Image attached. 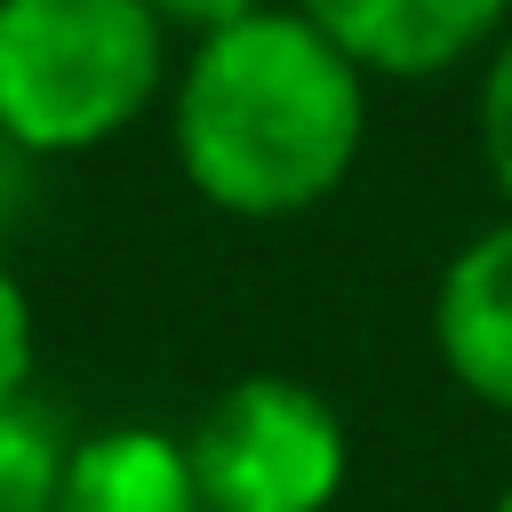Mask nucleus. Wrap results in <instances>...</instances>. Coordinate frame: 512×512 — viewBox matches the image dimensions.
Masks as SVG:
<instances>
[{
    "label": "nucleus",
    "mask_w": 512,
    "mask_h": 512,
    "mask_svg": "<svg viewBox=\"0 0 512 512\" xmlns=\"http://www.w3.org/2000/svg\"><path fill=\"white\" fill-rule=\"evenodd\" d=\"M176 48L152 0H0V136L40 168L112 152L168 104Z\"/></svg>",
    "instance_id": "nucleus-2"
},
{
    "label": "nucleus",
    "mask_w": 512,
    "mask_h": 512,
    "mask_svg": "<svg viewBox=\"0 0 512 512\" xmlns=\"http://www.w3.org/2000/svg\"><path fill=\"white\" fill-rule=\"evenodd\" d=\"M376 80L296 8L264 0L176 48L160 104L184 192L232 224H296L368 160Z\"/></svg>",
    "instance_id": "nucleus-1"
},
{
    "label": "nucleus",
    "mask_w": 512,
    "mask_h": 512,
    "mask_svg": "<svg viewBox=\"0 0 512 512\" xmlns=\"http://www.w3.org/2000/svg\"><path fill=\"white\" fill-rule=\"evenodd\" d=\"M32 368H40V312H32L24 272H16L8 248H0V400L32 392Z\"/></svg>",
    "instance_id": "nucleus-9"
},
{
    "label": "nucleus",
    "mask_w": 512,
    "mask_h": 512,
    "mask_svg": "<svg viewBox=\"0 0 512 512\" xmlns=\"http://www.w3.org/2000/svg\"><path fill=\"white\" fill-rule=\"evenodd\" d=\"M432 360L472 408L512 424V208L448 248L432 280Z\"/></svg>",
    "instance_id": "nucleus-5"
},
{
    "label": "nucleus",
    "mask_w": 512,
    "mask_h": 512,
    "mask_svg": "<svg viewBox=\"0 0 512 512\" xmlns=\"http://www.w3.org/2000/svg\"><path fill=\"white\" fill-rule=\"evenodd\" d=\"M56 512H208L192 440L152 416H112V424L72 432Z\"/></svg>",
    "instance_id": "nucleus-6"
},
{
    "label": "nucleus",
    "mask_w": 512,
    "mask_h": 512,
    "mask_svg": "<svg viewBox=\"0 0 512 512\" xmlns=\"http://www.w3.org/2000/svg\"><path fill=\"white\" fill-rule=\"evenodd\" d=\"M64 456H72V432L48 400L32 392L0 400V512H56Z\"/></svg>",
    "instance_id": "nucleus-7"
},
{
    "label": "nucleus",
    "mask_w": 512,
    "mask_h": 512,
    "mask_svg": "<svg viewBox=\"0 0 512 512\" xmlns=\"http://www.w3.org/2000/svg\"><path fill=\"white\" fill-rule=\"evenodd\" d=\"M488 512H512V480H504V488H496V504H488Z\"/></svg>",
    "instance_id": "nucleus-12"
},
{
    "label": "nucleus",
    "mask_w": 512,
    "mask_h": 512,
    "mask_svg": "<svg viewBox=\"0 0 512 512\" xmlns=\"http://www.w3.org/2000/svg\"><path fill=\"white\" fill-rule=\"evenodd\" d=\"M32 184H40V160H32V152H16V144L0 136V232L16 224V208H24V192H32Z\"/></svg>",
    "instance_id": "nucleus-11"
},
{
    "label": "nucleus",
    "mask_w": 512,
    "mask_h": 512,
    "mask_svg": "<svg viewBox=\"0 0 512 512\" xmlns=\"http://www.w3.org/2000/svg\"><path fill=\"white\" fill-rule=\"evenodd\" d=\"M472 152L496 208H512V32L472 64Z\"/></svg>",
    "instance_id": "nucleus-8"
},
{
    "label": "nucleus",
    "mask_w": 512,
    "mask_h": 512,
    "mask_svg": "<svg viewBox=\"0 0 512 512\" xmlns=\"http://www.w3.org/2000/svg\"><path fill=\"white\" fill-rule=\"evenodd\" d=\"M376 88L472 72L504 32L512 0H296Z\"/></svg>",
    "instance_id": "nucleus-4"
},
{
    "label": "nucleus",
    "mask_w": 512,
    "mask_h": 512,
    "mask_svg": "<svg viewBox=\"0 0 512 512\" xmlns=\"http://www.w3.org/2000/svg\"><path fill=\"white\" fill-rule=\"evenodd\" d=\"M192 440V472L208 512H336L352 480V424L344 408L280 368H256L224 384Z\"/></svg>",
    "instance_id": "nucleus-3"
},
{
    "label": "nucleus",
    "mask_w": 512,
    "mask_h": 512,
    "mask_svg": "<svg viewBox=\"0 0 512 512\" xmlns=\"http://www.w3.org/2000/svg\"><path fill=\"white\" fill-rule=\"evenodd\" d=\"M152 8H160V24H168L176 40H200V32H216V24L248 16V8H264V0H152Z\"/></svg>",
    "instance_id": "nucleus-10"
}]
</instances>
